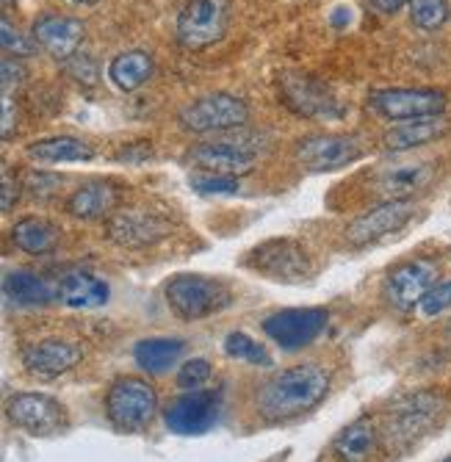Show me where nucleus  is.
<instances>
[{
	"label": "nucleus",
	"mask_w": 451,
	"mask_h": 462,
	"mask_svg": "<svg viewBox=\"0 0 451 462\" xmlns=\"http://www.w3.org/2000/svg\"><path fill=\"white\" fill-rule=\"evenodd\" d=\"M451 14L448 0H413L410 4V20L421 31H437Z\"/></svg>",
	"instance_id": "7c9ffc66"
},
{
	"label": "nucleus",
	"mask_w": 451,
	"mask_h": 462,
	"mask_svg": "<svg viewBox=\"0 0 451 462\" xmlns=\"http://www.w3.org/2000/svg\"><path fill=\"white\" fill-rule=\"evenodd\" d=\"M4 189H0V208H4V214H12L17 202H20V194H23V180L9 170V166H4V183H0Z\"/></svg>",
	"instance_id": "4c0bfd02"
},
{
	"label": "nucleus",
	"mask_w": 451,
	"mask_h": 462,
	"mask_svg": "<svg viewBox=\"0 0 451 462\" xmlns=\"http://www.w3.org/2000/svg\"><path fill=\"white\" fill-rule=\"evenodd\" d=\"M327 327L324 308H289L266 316L263 332L282 352H299L310 346Z\"/></svg>",
	"instance_id": "f8f14e48"
},
{
	"label": "nucleus",
	"mask_w": 451,
	"mask_h": 462,
	"mask_svg": "<svg viewBox=\"0 0 451 462\" xmlns=\"http://www.w3.org/2000/svg\"><path fill=\"white\" fill-rule=\"evenodd\" d=\"M363 158V142L349 134H316L297 144V161L308 172H336Z\"/></svg>",
	"instance_id": "ddd939ff"
},
{
	"label": "nucleus",
	"mask_w": 451,
	"mask_h": 462,
	"mask_svg": "<svg viewBox=\"0 0 451 462\" xmlns=\"http://www.w3.org/2000/svg\"><path fill=\"white\" fill-rule=\"evenodd\" d=\"M12 4H14V0H4V9H9Z\"/></svg>",
	"instance_id": "a18cd8bd"
},
{
	"label": "nucleus",
	"mask_w": 451,
	"mask_h": 462,
	"mask_svg": "<svg viewBox=\"0 0 451 462\" xmlns=\"http://www.w3.org/2000/svg\"><path fill=\"white\" fill-rule=\"evenodd\" d=\"M17 134V108H14V97L4 95V139L9 142Z\"/></svg>",
	"instance_id": "ea45409f"
},
{
	"label": "nucleus",
	"mask_w": 451,
	"mask_h": 462,
	"mask_svg": "<svg viewBox=\"0 0 451 462\" xmlns=\"http://www.w3.org/2000/svg\"><path fill=\"white\" fill-rule=\"evenodd\" d=\"M80 357H84V349L61 338H45L23 349L25 371L33 376H42V380H53V376L72 371L80 363Z\"/></svg>",
	"instance_id": "6ab92c4d"
},
{
	"label": "nucleus",
	"mask_w": 451,
	"mask_h": 462,
	"mask_svg": "<svg viewBox=\"0 0 451 462\" xmlns=\"http://www.w3.org/2000/svg\"><path fill=\"white\" fill-rule=\"evenodd\" d=\"M261 152L258 136H235V139H214L191 147L189 161L197 166V172H214V175H247L253 172V163Z\"/></svg>",
	"instance_id": "6e6552de"
},
{
	"label": "nucleus",
	"mask_w": 451,
	"mask_h": 462,
	"mask_svg": "<svg viewBox=\"0 0 451 462\" xmlns=\"http://www.w3.org/2000/svg\"><path fill=\"white\" fill-rule=\"evenodd\" d=\"M247 266L277 282H305L316 272L308 246L297 238H269L258 244L247 255Z\"/></svg>",
	"instance_id": "39448f33"
},
{
	"label": "nucleus",
	"mask_w": 451,
	"mask_h": 462,
	"mask_svg": "<svg viewBox=\"0 0 451 462\" xmlns=\"http://www.w3.org/2000/svg\"><path fill=\"white\" fill-rule=\"evenodd\" d=\"M330 23H333L336 28H344V25H349V23H352V12L341 6V9H336V12H333Z\"/></svg>",
	"instance_id": "37998d69"
},
{
	"label": "nucleus",
	"mask_w": 451,
	"mask_h": 462,
	"mask_svg": "<svg viewBox=\"0 0 451 462\" xmlns=\"http://www.w3.org/2000/svg\"><path fill=\"white\" fill-rule=\"evenodd\" d=\"M170 310L183 321L211 319L233 305V291L225 280L208 274H178L163 285Z\"/></svg>",
	"instance_id": "f03ea898"
},
{
	"label": "nucleus",
	"mask_w": 451,
	"mask_h": 462,
	"mask_svg": "<svg viewBox=\"0 0 451 462\" xmlns=\"http://www.w3.org/2000/svg\"><path fill=\"white\" fill-rule=\"evenodd\" d=\"M435 175L432 163H401V166H391V170L380 172L374 178V194L385 199H410L413 194H419L421 189L429 186Z\"/></svg>",
	"instance_id": "4be33fe9"
},
{
	"label": "nucleus",
	"mask_w": 451,
	"mask_h": 462,
	"mask_svg": "<svg viewBox=\"0 0 451 462\" xmlns=\"http://www.w3.org/2000/svg\"><path fill=\"white\" fill-rule=\"evenodd\" d=\"M61 241L59 225L45 217H25L12 227V244L25 255H48Z\"/></svg>",
	"instance_id": "393cba45"
},
{
	"label": "nucleus",
	"mask_w": 451,
	"mask_h": 462,
	"mask_svg": "<svg viewBox=\"0 0 451 462\" xmlns=\"http://www.w3.org/2000/svg\"><path fill=\"white\" fill-rule=\"evenodd\" d=\"M172 236V222L158 211H142V208H119L106 219V238L122 249H147L158 241Z\"/></svg>",
	"instance_id": "9b49d317"
},
{
	"label": "nucleus",
	"mask_w": 451,
	"mask_h": 462,
	"mask_svg": "<svg viewBox=\"0 0 451 462\" xmlns=\"http://www.w3.org/2000/svg\"><path fill=\"white\" fill-rule=\"evenodd\" d=\"M152 155V147L150 144H131V147H125V150H122L116 158L119 161H128V163H142V161H147Z\"/></svg>",
	"instance_id": "a19ab883"
},
{
	"label": "nucleus",
	"mask_w": 451,
	"mask_h": 462,
	"mask_svg": "<svg viewBox=\"0 0 451 462\" xmlns=\"http://www.w3.org/2000/svg\"><path fill=\"white\" fill-rule=\"evenodd\" d=\"M451 308V280H443V282H435L427 293H424V300L419 305L421 316L427 319H435L440 313H446Z\"/></svg>",
	"instance_id": "f704fd0d"
},
{
	"label": "nucleus",
	"mask_w": 451,
	"mask_h": 462,
	"mask_svg": "<svg viewBox=\"0 0 451 462\" xmlns=\"http://www.w3.org/2000/svg\"><path fill=\"white\" fill-rule=\"evenodd\" d=\"M9 424L33 435V438H51L69 427L67 407L48 396V393H14L6 402Z\"/></svg>",
	"instance_id": "9d476101"
},
{
	"label": "nucleus",
	"mask_w": 451,
	"mask_h": 462,
	"mask_svg": "<svg viewBox=\"0 0 451 462\" xmlns=\"http://www.w3.org/2000/svg\"><path fill=\"white\" fill-rule=\"evenodd\" d=\"M158 412V393L142 376H119L106 393V418L116 432H144Z\"/></svg>",
	"instance_id": "7ed1b4c3"
},
{
	"label": "nucleus",
	"mask_w": 451,
	"mask_h": 462,
	"mask_svg": "<svg viewBox=\"0 0 451 462\" xmlns=\"http://www.w3.org/2000/svg\"><path fill=\"white\" fill-rule=\"evenodd\" d=\"M222 415V391H189L163 410V421L175 435H205Z\"/></svg>",
	"instance_id": "2eb2a0df"
},
{
	"label": "nucleus",
	"mask_w": 451,
	"mask_h": 462,
	"mask_svg": "<svg viewBox=\"0 0 451 462\" xmlns=\"http://www.w3.org/2000/svg\"><path fill=\"white\" fill-rule=\"evenodd\" d=\"M380 432L372 424V418H357L354 424H349L333 443V451L338 454L341 462H368L372 454L377 451Z\"/></svg>",
	"instance_id": "bb28decb"
},
{
	"label": "nucleus",
	"mask_w": 451,
	"mask_h": 462,
	"mask_svg": "<svg viewBox=\"0 0 451 462\" xmlns=\"http://www.w3.org/2000/svg\"><path fill=\"white\" fill-rule=\"evenodd\" d=\"M61 178L59 175H51V172H28L25 178H23V186H25V191L33 197V199H51L53 194H59V189H61Z\"/></svg>",
	"instance_id": "c9c22d12"
},
{
	"label": "nucleus",
	"mask_w": 451,
	"mask_h": 462,
	"mask_svg": "<svg viewBox=\"0 0 451 462\" xmlns=\"http://www.w3.org/2000/svg\"><path fill=\"white\" fill-rule=\"evenodd\" d=\"M225 355L238 363H250V365H272V357L263 344H258L253 335L247 332H230L225 338Z\"/></svg>",
	"instance_id": "c756f323"
},
{
	"label": "nucleus",
	"mask_w": 451,
	"mask_h": 462,
	"mask_svg": "<svg viewBox=\"0 0 451 462\" xmlns=\"http://www.w3.org/2000/svg\"><path fill=\"white\" fill-rule=\"evenodd\" d=\"M72 4H78V6H95V4H100V0H72Z\"/></svg>",
	"instance_id": "c03bdc74"
},
{
	"label": "nucleus",
	"mask_w": 451,
	"mask_h": 462,
	"mask_svg": "<svg viewBox=\"0 0 451 462\" xmlns=\"http://www.w3.org/2000/svg\"><path fill=\"white\" fill-rule=\"evenodd\" d=\"M0 75H4V78H0V87H4V95L14 97V92L20 89V83L25 80V67H23V61L6 56V59H4V72H0Z\"/></svg>",
	"instance_id": "58836bf2"
},
{
	"label": "nucleus",
	"mask_w": 451,
	"mask_h": 462,
	"mask_svg": "<svg viewBox=\"0 0 451 462\" xmlns=\"http://www.w3.org/2000/svg\"><path fill=\"white\" fill-rule=\"evenodd\" d=\"M155 61L144 51H125L111 59L108 64V78L119 92H136L152 78Z\"/></svg>",
	"instance_id": "a878e982"
},
{
	"label": "nucleus",
	"mask_w": 451,
	"mask_h": 462,
	"mask_svg": "<svg viewBox=\"0 0 451 462\" xmlns=\"http://www.w3.org/2000/svg\"><path fill=\"white\" fill-rule=\"evenodd\" d=\"M0 42H4V53L12 56V59H25V56H33L36 53V39H28L20 28H14L9 23V17H4L0 23Z\"/></svg>",
	"instance_id": "2f4dec72"
},
{
	"label": "nucleus",
	"mask_w": 451,
	"mask_h": 462,
	"mask_svg": "<svg viewBox=\"0 0 451 462\" xmlns=\"http://www.w3.org/2000/svg\"><path fill=\"white\" fill-rule=\"evenodd\" d=\"M211 374H214V368H211L208 360H205V357H191L178 371V385L186 388V391H199L205 383L211 380Z\"/></svg>",
	"instance_id": "473e14b6"
},
{
	"label": "nucleus",
	"mask_w": 451,
	"mask_h": 462,
	"mask_svg": "<svg viewBox=\"0 0 451 462\" xmlns=\"http://www.w3.org/2000/svg\"><path fill=\"white\" fill-rule=\"evenodd\" d=\"M4 297L17 308H45L53 300H59V291L56 282H51L42 274L14 269L4 277Z\"/></svg>",
	"instance_id": "5701e85b"
},
{
	"label": "nucleus",
	"mask_w": 451,
	"mask_h": 462,
	"mask_svg": "<svg viewBox=\"0 0 451 462\" xmlns=\"http://www.w3.org/2000/svg\"><path fill=\"white\" fill-rule=\"evenodd\" d=\"M330 368L308 360L277 371L258 388L255 410L269 424H285L318 407L330 391Z\"/></svg>",
	"instance_id": "f257e3e1"
},
{
	"label": "nucleus",
	"mask_w": 451,
	"mask_h": 462,
	"mask_svg": "<svg viewBox=\"0 0 451 462\" xmlns=\"http://www.w3.org/2000/svg\"><path fill=\"white\" fill-rule=\"evenodd\" d=\"M440 412H443L440 396L410 393L391 407L388 421H385V432L396 448H407L416 440H421L424 435H429V430H435Z\"/></svg>",
	"instance_id": "0eeeda50"
},
{
	"label": "nucleus",
	"mask_w": 451,
	"mask_h": 462,
	"mask_svg": "<svg viewBox=\"0 0 451 462\" xmlns=\"http://www.w3.org/2000/svg\"><path fill=\"white\" fill-rule=\"evenodd\" d=\"M230 0H189L175 23V36L186 51H208L225 39Z\"/></svg>",
	"instance_id": "423d86ee"
},
{
	"label": "nucleus",
	"mask_w": 451,
	"mask_h": 462,
	"mask_svg": "<svg viewBox=\"0 0 451 462\" xmlns=\"http://www.w3.org/2000/svg\"><path fill=\"white\" fill-rule=\"evenodd\" d=\"M443 462H451V457H446V459H443Z\"/></svg>",
	"instance_id": "49530a36"
},
{
	"label": "nucleus",
	"mask_w": 451,
	"mask_h": 462,
	"mask_svg": "<svg viewBox=\"0 0 451 462\" xmlns=\"http://www.w3.org/2000/svg\"><path fill=\"white\" fill-rule=\"evenodd\" d=\"M368 4H372V9H377L380 14H396L407 4H413V0H368Z\"/></svg>",
	"instance_id": "79ce46f5"
},
{
	"label": "nucleus",
	"mask_w": 451,
	"mask_h": 462,
	"mask_svg": "<svg viewBox=\"0 0 451 462\" xmlns=\"http://www.w3.org/2000/svg\"><path fill=\"white\" fill-rule=\"evenodd\" d=\"M189 183L199 194H235L238 191V178L214 175V172H194Z\"/></svg>",
	"instance_id": "72a5a7b5"
},
{
	"label": "nucleus",
	"mask_w": 451,
	"mask_h": 462,
	"mask_svg": "<svg viewBox=\"0 0 451 462\" xmlns=\"http://www.w3.org/2000/svg\"><path fill=\"white\" fill-rule=\"evenodd\" d=\"M186 344L180 338H144L133 349V360L147 374H167L180 363Z\"/></svg>",
	"instance_id": "c85d7f7f"
},
{
	"label": "nucleus",
	"mask_w": 451,
	"mask_h": 462,
	"mask_svg": "<svg viewBox=\"0 0 451 462\" xmlns=\"http://www.w3.org/2000/svg\"><path fill=\"white\" fill-rule=\"evenodd\" d=\"M119 202H122V191L111 180H89L67 197L64 211L80 222H97V219H111L119 211Z\"/></svg>",
	"instance_id": "aec40b11"
},
{
	"label": "nucleus",
	"mask_w": 451,
	"mask_h": 462,
	"mask_svg": "<svg viewBox=\"0 0 451 462\" xmlns=\"http://www.w3.org/2000/svg\"><path fill=\"white\" fill-rule=\"evenodd\" d=\"M31 36L36 39V45L42 48L51 59L69 61L72 56L80 53V45H84V36H87V25L78 17L48 12L42 17H36Z\"/></svg>",
	"instance_id": "a211bd4d"
},
{
	"label": "nucleus",
	"mask_w": 451,
	"mask_h": 462,
	"mask_svg": "<svg viewBox=\"0 0 451 462\" xmlns=\"http://www.w3.org/2000/svg\"><path fill=\"white\" fill-rule=\"evenodd\" d=\"M67 72L78 80V83H87V87H95L97 78H100V69H97V61L87 53H78L67 61Z\"/></svg>",
	"instance_id": "e433bc0d"
},
{
	"label": "nucleus",
	"mask_w": 451,
	"mask_h": 462,
	"mask_svg": "<svg viewBox=\"0 0 451 462\" xmlns=\"http://www.w3.org/2000/svg\"><path fill=\"white\" fill-rule=\"evenodd\" d=\"M178 122L189 134H230L250 122V106L235 95L216 92L183 106Z\"/></svg>",
	"instance_id": "20e7f679"
},
{
	"label": "nucleus",
	"mask_w": 451,
	"mask_h": 462,
	"mask_svg": "<svg viewBox=\"0 0 451 462\" xmlns=\"http://www.w3.org/2000/svg\"><path fill=\"white\" fill-rule=\"evenodd\" d=\"M28 158L39 163H80L95 158V147L75 136H51L28 144Z\"/></svg>",
	"instance_id": "cd10ccee"
},
{
	"label": "nucleus",
	"mask_w": 451,
	"mask_h": 462,
	"mask_svg": "<svg viewBox=\"0 0 451 462\" xmlns=\"http://www.w3.org/2000/svg\"><path fill=\"white\" fill-rule=\"evenodd\" d=\"M437 277V266L427 258H416V261H404L399 263L388 280H385V300L396 308V310H416L424 300V293L435 285Z\"/></svg>",
	"instance_id": "f3484780"
},
{
	"label": "nucleus",
	"mask_w": 451,
	"mask_h": 462,
	"mask_svg": "<svg viewBox=\"0 0 451 462\" xmlns=\"http://www.w3.org/2000/svg\"><path fill=\"white\" fill-rule=\"evenodd\" d=\"M448 131V119L440 116H424V119H407L401 125H393V128L382 136L385 150L391 152H407V150H416L424 147L435 139H440Z\"/></svg>",
	"instance_id": "b1692460"
},
{
	"label": "nucleus",
	"mask_w": 451,
	"mask_h": 462,
	"mask_svg": "<svg viewBox=\"0 0 451 462\" xmlns=\"http://www.w3.org/2000/svg\"><path fill=\"white\" fill-rule=\"evenodd\" d=\"M368 108L393 122L440 116L446 111V95L440 89H377L368 95Z\"/></svg>",
	"instance_id": "4468645a"
},
{
	"label": "nucleus",
	"mask_w": 451,
	"mask_h": 462,
	"mask_svg": "<svg viewBox=\"0 0 451 462\" xmlns=\"http://www.w3.org/2000/svg\"><path fill=\"white\" fill-rule=\"evenodd\" d=\"M59 302L72 308V310H95L108 305L111 288L106 280H100L92 272H67L56 282Z\"/></svg>",
	"instance_id": "412c9836"
},
{
	"label": "nucleus",
	"mask_w": 451,
	"mask_h": 462,
	"mask_svg": "<svg viewBox=\"0 0 451 462\" xmlns=\"http://www.w3.org/2000/svg\"><path fill=\"white\" fill-rule=\"evenodd\" d=\"M280 97L297 116L305 119H341L344 106L324 80L305 72L280 75Z\"/></svg>",
	"instance_id": "1a4fd4ad"
},
{
	"label": "nucleus",
	"mask_w": 451,
	"mask_h": 462,
	"mask_svg": "<svg viewBox=\"0 0 451 462\" xmlns=\"http://www.w3.org/2000/svg\"><path fill=\"white\" fill-rule=\"evenodd\" d=\"M416 208L410 199H385L374 208L363 211L357 219L349 222L346 227V241L352 246H368L377 244L393 233H399L410 219H413Z\"/></svg>",
	"instance_id": "dca6fc26"
}]
</instances>
